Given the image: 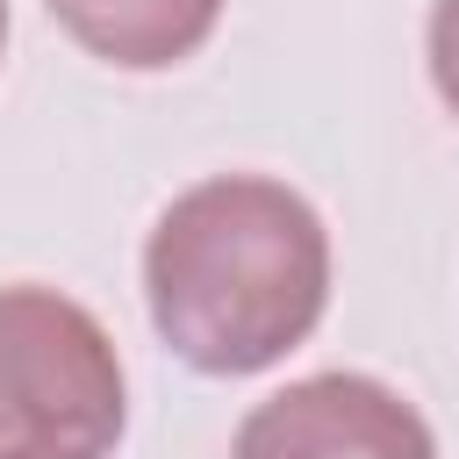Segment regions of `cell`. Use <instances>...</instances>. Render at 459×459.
Listing matches in <instances>:
<instances>
[{"label": "cell", "mask_w": 459, "mask_h": 459, "mask_svg": "<svg viewBox=\"0 0 459 459\" xmlns=\"http://www.w3.org/2000/svg\"><path fill=\"white\" fill-rule=\"evenodd\" d=\"M143 301L158 337L194 373H265L323 323L330 230L287 179H201L158 215L143 244Z\"/></svg>", "instance_id": "1"}, {"label": "cell", "mask_w": 459, "mask_h": 459, "mask_svg": "<svg viewBox=\"0 0 459 459\" xmlns=\"http://www.w3.org/2000/svg\"><path fill=\"white\" fill-rule=\"evenodd\" d=\"M122 416L100 316L57 287H0V459H108Z\"/></svg>", "instance_id": "2"}, {"label": "cell", "mask_w": 459, "mask_h": 459, "mask_svg": "<svg viewBox=\"0 0 459 459\" xmlns=\"http://www.w3.org/2000/svg\"><path fill=\"white\" fill-rule=\"evenodd\" d=\"M230 459H437V437L387 380L308 373L237 423Z\"/></svg>", "instance_id": "3"}, {"label": "cell", "mask_w": 459, "mask_h": 459, "mask_svg": "<svg viewBox=\"0 0 459 459\" xmlns=\"http://www.w3.org/2000/svg\"><path fill=\"white\" fill-rule=\"evenodd\" d=\"M43 7L79 50L122 72H165L194 57L222 22V0H43Z\"/></svg>", "instance_id": "4"}, {"label": "cell", "mask_w": 459, "mask_h": 459, "mask_svg": "<svg viewBox=\"0 0 459 459\" xmlns=\"http://www.w3.org/2000/svg\"><path fill=\"white\" fill-rule=\"evenodd\" d=\"M430 79H437L445 108L459 115V0H437L430 7Z\"/></svg>", "instance_id": "5"}, {"label": "cell", "mask_w": 459, "mask_h": 459, "mask_svg": "<svg viewBox=\"0 0 459 459\" xmlns=\"http://www.w3.org/2000/svg\"><path fill=\"white\" fill-rule=\"evenodd\" d=\"M0 50H7V0H0Z\"/></svg>", "instance_id": "6"}]
</instances>
